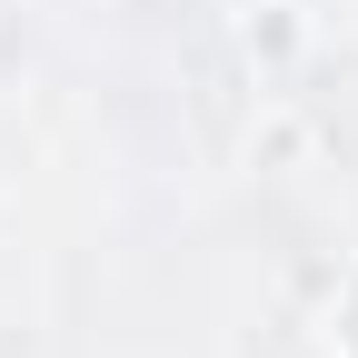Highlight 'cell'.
Listing matches in <instances>:
<instances>
[{"label":"cell","mask_w":358,"mask_h":358,"mask_svg":"<svg viewBox=\"0 0 358 358\" xmlns=\"http://www.w3.org/2000/svg\"><path fill=\"white\" fill-rule=\"evenodd\" d=\"M348 358H358V289H348Z\"/></svg>","instance_id":"cell-1"}]
</instances>
